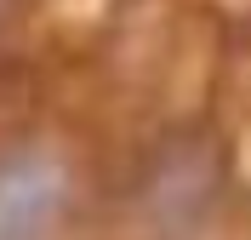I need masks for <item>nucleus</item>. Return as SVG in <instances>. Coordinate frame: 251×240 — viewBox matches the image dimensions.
<instances>
[{"mask_svg": "<svg viewBox=\"0 0 251 240\" xmlns=\"http://www.w3.org/2000/svg\"><path fill=\"white\" fill-rule=\"evenodd\" d=\"M63 200V177L51 160L17 155L0 160V240H40Z\"/></svg>", "mask_w": 251, "mask_h": 240, "instance_id": "nucleus-1", "label": "nucleus"}]
</instances>
